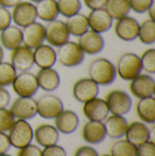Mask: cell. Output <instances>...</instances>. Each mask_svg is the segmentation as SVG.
Here are the masks:
<instances>
[{
	"label": "cell",
	"instance_id": "cell-44",
	"mask_svg": "<svg viewBox=\"0 0 155 156\" xmlns=\"http://www.w3.org/2000/svg\"><path fill=\"white\" fill-rule=\"evenodd\" d=\"M11 101V94L6 90V87L0 86V108H7Z\"/></svg>",
	"mask_w": 155,
	"mask_h": 156
},
{
	"label": "cell",
	"instance_id": "cell-24",
	"mask_svg": "<svg viewBox=\"0 0 155 156\" xmlns=\"http://www.w3.org/2000/svg\"><path fill=\"white\" fill-rule=\"evenodd\" d=\"M104 125H105V130H106V136L117 140V139H121L123 136H125L128 122L124 118V115L112 114L105 119Z\"/></svg>",
	"mask_w": 155,
	"mask_h": 156
},
{
	"label": "cell",
	"instance_id": "cell-8",
	"mask_svg": "<svg viewBox=\"0 0 155 156\" xmlns=\"http://www.w3.org/2000/svg\"><path fill=\"white\" fill-rule=\"evenodd\" d=\"M45 41L52 47H61L67 41H69L70 34L68 32V28L65 22L61 20H52L48 22L45 27Z\"/></svg>",
	"mask_w": 155,
	"mask_h": 156
},
{
	"label": "cell",
	"instance_id": "cell-23",
	"mask_svg": "<svg viewBox=\"0 0 155 156\" xmlns=\"http://www.w3.org/2000/svg\"><path fill=\"white\" fill-rule=\"evenodd\" d=\"M35 76H36L39 87H41L45 92L55 91L59 86V83H61L59 75L54 68L40 69Z\"/></svg>",
	"mask_w": 155,
	"mask_h": 156
},
{
	"label": "cell",
	"instance_id": "cell-19",
	"mask_svg": "<svg viewBox=\"0 0 155 156\" xmlns=\"http://www.w3.org/2000/svg\"><path fill=\"white\" fill-rule=\"evenodd\" d=\"M82 137L85 142L90 144H98L103 142L106 137V130L103 121H91L85 122L82 128Z\"/></svg>",
	"mask_w": 155,
	"mask_h": 156
},
{
	"label": "cell",
	"instance_id": "cell-14",
	"mask_svg": "<svg viewBox=\"0 0 155 156\" xmlns=\"http://www.w3.org/2000/svg\"><path fill=\"white\" fill-rule=\"evenodd\" d=\"M45 39V26L40 22H33L22 29V43L31 49H35L43 43Z\"/></svg>",
	"mask_w": 155,
	"mask_h": 156
},
{
	"label": "cell",
	"instance_id": "cell-31",
	"mask_svg": "<svg viewBox=\"0 0 155 156\" xmlns=\"http://www.w3.org/2000/svg\"><path fill=\"white\" fill-rule=\"evenodd\" d=\"M136 147L126 139H117L110 148L111 156H135Z\"/></svg>",
	"mask_w": 155,
	"mask_h": 156
},
{
	"label": "cell",
	"instance_id": "cell-10",
	"mask_svg": "<svg viewBox=\"0 0 155 156\" xmlns=\"http://www.w3.org/2000/svg\"><path fill=\"white\" fill-rule=\"evenodd\" d=\"M129 91L139 99L153 97L155 93V80L149 75H139L131 80Z\"/></svg>",
	"mask_w": 155,
	"mask_h": 156
},
{
	"label": "cell",
	"instance_id": "cell-25",
	"mask_svg": "<svg viewBox=\"0 0 155 156\" xmlns=\"http://www.w3.org/2000/svg\"><path fill=\"white\" fill-rule=\"evenodd\" d=\"M34 64L39 66L40 69L52 68L56 63V51L49 44H41L34 50Z\"/></svg>",
	"mask_w": 155,
	"mask_h": 156
},
{
	"label": "cell",
	"instance_id": "cell-17",
	"mask_svg": "<svg viewBox=\"0 0 155 156\" xmlns=\"http://www.w3.org/2000/svg\"><path fill=\"white\" fill-rule=\"evenodd\" d=\"M86 18H88V25L90 30L98 34L107 32L112 27V22H113V19L111 18V15L107 13L105 8L91 11Z\"/></svg>",
	"mask_w": 155,
	"mask_h": 156
},
{
	"label": "cell",
	"instance_id": "cell-35",
	"mask_svg": "<svg viewBox=\"0 0 155 156\" xmlns=\"http://www.w3.org/2000/svg\"><path fill=\"white\" fill-rule=\"evenodd\" d=\"M140 62L142 70H145L148 75L155 73V49L150 48L146 50L140 57Z\"/></svg>",
	"mask_w": 155,
	"mask_h": 156
},
{
	"label": "cell",
	"instance_id": "cell-36",
	"mask_svg": "<svg viewBox=\"0 0 155 156\" xmlns=\"http://www.w3.org/2000/svg\"><path fill=\"white\" fill-rule=\"evenodd\" d=\"M15 118L13 113L7 108H0V132L6 133L12 128Z\"/></svg>",
	"mask_w": 155,
	"mask_h": 156
},
{
	"label": "cell",
	"instance_id": "cell-21",
	"mask_svg": "<svg viewBox=\"0 0 155 156\" xmlns=\"http://www.w3.org/2000/svg\"><path fill=\"white\" fill-rule=\"evenodd\" d=\"M78 125L79 119L74 111L63 110L55 118V127L62 134H72L78 128Z\"/></svg>",
	"mask_w": 155,
	"mask_h": 156
},
{
	"label": "cell",
	"instance_id": "cell-7",
	"mask_svg": "<svg viewBox=\"0 0 155 156\" xmlns=\"http://www.w3.org/2000/svg\"><path fill=\"white\" fill-rule=\"evenodd\" d=\"M38 114L43 119H55L64 110L63 101L54 94H43L36 100Z\"/></svg>",
	"mask_w": 155,
	"mask_h": 156
},
{
	"label": "cell",
	"instance_id": "cell-40",
	"mask_svg": "<svg viewBox=\"0 0 155 156\" xmlns=\"http://www.w3.org/2000/svg\"><path fill=\"white\" fill-rule=\"evenodd\" d=\"M16 156H41V149L38 146L29 143L26 147L20 148Z\"/></svg>",
	"mask_w": 155,
	"mask_h": 156
},
{
	"label": "cell",
	"instance_id": "cell-46",
	"mask_svg": "<svg viewBox=\"0 0 155 156\" xmlns=\"http://www.w3.org/2000/svg\"><path fill=\"white\" fill-rule=\"evenodd\" d=\"M21 0H0V6L5 8H11L14 7L16 4H19Z\"/></svg>",
	"mask_w": 155,
	"mask_h": 156
},
{
	"label": "cell",
	"instance_id": "cell-4",
	"mask_svg": "<svg viewBox=\"0 0 155 156\" xmlns=\"http://www.w3.org/2000/svg\"><path fill=\"white\" fill-rule=\"evenodd\" d=\"M8 139L11 146L20 149L32 143L34 139V130L29 122H27V120L18 119L14 121L12 128L8 130Z\"/></svg>",
	"mask_w": 155,
	"mask_h": 156
},
{
	"label": "cell",
	"instance_id": "cell-18",
	"mask_svg": "<svg viewBox=\"0 0 155 156\" xmlns=\"http://www.w3.org/2000/svg\"><path fill=\"white\" fill-rule=\"evenodd\" d=\"M139 22L132 16H124L121 19L117 20L116 23V35L123 41H133L138 37L139 33Z\"/></svg>",
	"mask_w": 155,
	"mask_h": 156
},
{
	"label": "cell",
	"instance_id": "cell-6",
	"mask_svg": "<svg viewBox=\"0 0 155 156\" xmlns=\"http://www.w3.org/2000/svg\"><path fill=\"white\" fill-rule=\"evenodd\" d=\"M104 100L107 104L110 113L117 115L127 114L132 107V99L129 94L123 90H113L109 92Z\"/></svg>",
	"mask_w": 155,
	"mask_h": 156
},
{
	"label": "cell",
	"instance_id": "cell-1",
	"mask_svg": "<svg viewBox=\"0 0 155 156\" xmlns=\"http://www.w3.org/2000/svg\"><path fill=\"white\" fill-rule=\"evenodd\" d=\"M117 71L114 64L106 58H97L92 61L89 66V78L98 85H110L114 82Z\"/></svg>",
	"mask_w": 155,
	"mask_h": 156
},
{
	"label": "cell",
	"instance_id": "cell-32",
	"mask_svg": "<svg viewBox=\"0 0 155 156\" xmlns=\"http://www.w3.org/2000/svg\"><path fill=\"white\" fill-rule=\"evenodd\" d=\"M138 37L143 44H153L155 42V21L145 20L139 26Z\"/></svg>",
	"mask_w": 155,
	"mask_h": 156
},
{
	"label": "cell",
	"instance_id": "cell-2",
	"mask_svg": "<svg viewBox=\"0 0 155 156\" xmlns=\"http://www.w3.org/2000/svg\"><path fill=\"white\" fill-rule=\"evenodd\" d=\"M114 66L118 76L124 80H132L133 78L139 76L142 70L140 56L133 52L123 54L118 58Z\"/></svg>",
	"mask_w": 155,
	"mask_h": 156
},
{
	"label": "cell",
	"instance_id": "cell-15",
	"mask_svg": "<svg viewBox=\"0 0 155 156\" xmlns=\"http://www.w3.org/2000/svg\"><path fill=\"white\" fill-rule=\"evenodd\" d=\"M11 64L16 71H28L34 65V52L33 49L26 46H19L12 50Z\"/></svg>",
	"mask_w": 155,
	"mask_h": 156
},
{
	"label": "cell",
	"instance_id": "cell-27",
	"mask_svg": "<svg viewBox=\"0 0 155 156\" xmlns=\"http://www.w3.org/2000/svg\"><path fill=\"white\" fill-rule=\"evenodd\" d=\"M136 114L145 124L155 122V98L148 97L140 99L136 104Z\"/></svg>",
	"mask_w": 155,
	"mask_h": 156
},
{
	"label": "cell",
	"instance_id": "cell-3",
	"mask_svg": "<svg viewBox=\"0 0 155 156\" xmlns=\"http://www.w3.org/2000/svg\"><path fill=\"white\" fill-rule=\"evenodd\" d=\"M84 52L78 46V43L72 41H67L61 47H58L56 51L57 61L67 68H75L83 63L84 61Z\"/></svg>",
	"mask_w": 155,
	"mask_h": 156
},
{
	"label": "cell",
	"instance_id": "cell-28",
	"mask_svg": "<svg viewBox=\"0 0 155 156\" xmlns=\"http://www.w3.org/2000/svg\"><path fill=\"white\" fill-rule=\"evenodd\" d=\"M36 16L45 22L56 20L58 15V8L56 0H41L36 2Z\"/></svg>",
	"mask_w": 155,
	"mask_h": 156
},
{
	"label": "cell",
	"instance_id": "cell-41",
	"mask_svg": "<svg viewBox=\"0 0 155 156\" xmlns=\"http://www.w3.org/2000/svg\"><path fill=\"white\" fill-rule=\"evenodd\" d=\"M11 21H12V15L9 11H7V8L5 7L0 6V32L11 26Z\"/></svg>",
	"mask_w": 155,
	"mask_h": 156
},
{
	"label": "cell",
	"instance_id": "cell-45",
	"mask_svg": "<svg viewBox=\"0 0 155 156\" xmlns=\"http://www.w3.org/2000/svg\"><path fill=\"white\" fill-rule=\"evenodd\" d=\"M107 0H84L86 7L93 11V9H100V8H105Z\"/></svg>",
	"mask_w": 155,
	"mask_h": 156
},
{
	"label": "cell",
	"instance_id": "cell-22",
	"mask_svg": "<svg viewBox=\"0 0 155 156\" xmlns=\"http://www.w3.org/2000/svg\"><path fill=\"white\" fill-rule=\"evenodd\" d=\"M34 139L41 147H49L56 144L59 139V133L55 126L49 124H42L34 130Z\"/></svg>",
	"mask_w": 155,
	"mask_h": 156
},
{
	"label": "cell",
	"instance_id": "cell-16",
	"mask_svg": "<svg viewBox=\"0 0 155 156\" xmlns=\"http://www.w3.org/2000/svg\"><path fill=\"white\" fill-rule=\"evenodd\" d=\"M77 43L83 52L89 55H97L103 50L105 46L103 36L92 30H88L83 35H81Z\"/></svg>",
	"mask_w": 155,
	"mask_h": 156
},
{
	"label": "cell",
	"instance_id": "cell-29",
	"mask_svg": "<svg viewBox=\"0 0 155 156\" xmlns=\"http://www.w3.org/2000/svg\"><path fill=\"white\" fill-rule=\"evenodd\" d=\"M65 25H67L69 34L72 36H77V37H79L81 35H83L85 32L89 30L88 18H86V15L82 13H77L68 18V21L65 22Z\"/></svg>",
	"mask_w": 155,
	"mask_h": 156
},
{
	"label": "cell",
	"instance_id": "cell-49",
	"mask_svg": "<svg viewBox=\"0 0 155 156\" xmlns=\"http://www.w3.org/2000/svg\"><path fill=\"white\" fill-rule=\"evenodd\" d=\"M31 1H34V2H39V1H41V0H31Z\"/></svg>",
	"mask_w": 155,
	"mask_h": 156
},
{
	"label": "cell",
	"instance_id": "cell-39",
	"mask_svg": "<svg viewBox=\"0 0 155 156\" xmlns=\"http://www.w3.org/2000/svg\"><path fill=\"white\" fill-rule=\"evenodd\" d=\"M41 156H67V151L62 146L52 144L49 147H45L41 150Z\"/></svg>",
	"mask_w": 155,
	"mask_h": 156
},
{
	"label": "cell",
	"instance_id": "cell-33",
	"mask_svg": "<svg viewBox=\"0 0 155 156\" xmlns=\"http://www.w3.org/2000/svg\"><path fill=\"white\" fill-rule=\"evenodd\" d=\"M58 14H62L65 18H70L75 14L79 13L82 4L81 0H56Z\"/></svg>",
	"mask_w": 155,
	"mask_h": 156
},
{
	"label": "cell",
	"instance_id": "cell-37",
	"mask_svg": "<svg viewBox=\"0 0 155 156\" xmlns=\"http://www.w3.org/2000/svg\"><path fill=\"white\" fill-rule=\"evenodd\" d=\"M154 0H129V7L135 13H145L153 6Z\"/></svg>",
	"mask_w": 155,
	"mask_h": 156
},
{
	"label": "cell",
	"instance_id": "cell-11",
	"mask_svg": "<svg viewBox=\"0 0 155 156\" xmlns=\"http://www.w3.org/2000/svg\"><path fill=\"white\" fill-rule=\"evenodd\" d=\"M11 112L15 119L29 120L38 114L36 100L33 97H19L13 101L11 106Z\"/></svg>",
	"mask_w": 155,
	"mask_h": 156
},
{
	"label": "cell",
	"instance_id": "cell-48",
	"mask_svg": "<svg viewBox=\"0 0 155 156\" xmlns=\"http://www.w3.org/2000/svg\"><path fill=\"white\" fill-rule=\"evenodd\" d=\"M0 156H12V155H9V154H7V153H5V154H1Z\"/></svg>",
	"mask_w": 155,
	"mask_h": 156
},
{
	"label": "cell",
	"instance_id": "cell-43",
	"mask_svg": "<svg viewBox=\"0 0 155 156\" xmlns=\"http://www.w3.org/2000/svg\"><path fill=\"white\" fill-rule=\"evenodd\" d=\"M11 147L12 146H11L9 139H8V134L4 133V132H0V155L7 153Z\"/></svg>",
	"mask_w": 155,
	"mask_h": 156
},
{
	"label": "cell",
	"instance_id": "cell-50",
	"mask_svg": "<svg viewBox=\"0 0 155 156\" xmlns=\"http://www.w3.org/2000/svg\"><path fill=\"white\" fill-rule=\"evenodd\" d=\"M103 156H111L110 154H106V155H103Z\"/></svg>",
	"mask_w": 155,
	"mask_h": 156
},
{
	"label": "cell",
	"instance_id": "cell-47",
	"mask_svg": "<svg viewBox=\"0 0 155 156\" xmlns=\"http://www.w3.org/2000/svg\"><path fill=\"white\" fill-rule=\"evenodd\" d=\"M2 58H4V49L0 46V62H2Z\"/></svg>",
	"mask_w": 155,
	"mask_h": 156
},
{
	"label": "cell",
	"instance_id": "cell-12",
	"mask_svg": "<svg viewBox=\"0 0 155 156\" xmlns=\"http://www.w3.org/2000/svg\"><path fill=\"white\" fill-rule=\"evenodd\" d=\"M83 113L84 117L91 121H104L109 117V107L106 101L102 98H92L83 103Z\"/></svg>",
	"mask_w": 155,
	"mask_h": 156
},
{
	"label": "cell",
	"instance_id": "cell-5",
	"mask_svg": "<svg viewBox=\"0 0 155 156\" xmlns=\"http://www.w3.org/2000/svg\"><path fill=\"white\" fill-rule=\"evenodd\" d=\"M11 85L15 94L19 97H33L39 90L36 76L28 71H22L16 75Z\"/></svg>",
	"mask_w": 155,
	"mask_h": 156
},
{
	"label": "cell",
	"instance_id": "cell-13",
	"mask_svg": "<svg viewBox=\"0 0 155 156\" xmlns=\"http://www.w3.org/2000/svg\"><path fill=\"white\" fill-rule=\"evenodd\" d=\"M99 93V85L90 78H81L72 86V94L79 103H85L92 98H96Z\"/></svg>",
	"mask_w": 155,
	"mask_h": 156
},
{
	"label": "cell",
	"instance_id": "cell-9",
	"mask_svg": "<svg viewBox=\"0 0 155 156\" xmlns=\"http://www.w3.org/2000/svg\"><path fill=\"white\" fill-rule=\"evenodd\" d=\"M12 21L18 27H26L35 22L36 20V8L34 4L29 1H20L13 7L12 12Z\"/></svg>",
	"mask_w": 155,
	"mask_h": 156
},
{
	"label": "cell",
	"instance_id": "cell-26",
	"mask_svg": "<svg viewBox=\"0 0 155 156\" xmlns=\"http://www.w3.org/2000/svg\"><path fill=\"white\" fill-rule=\"evenodd\" d=\"M1 46L8 50H14L22 44V30L18 26H8L0 34Z\"/></svg>",
	"mask_w": 155,
	"mask_h": 156
},
{
	"label": "cell",
	"instance_id": "cell-30",
	"mask_svg": "<svg viewBox=\"0 0 155 156\" xmlns=\"http://www.w3.org/2000/svg\"><path fill=\"white\" fill-rule=\"evenodd\" d=\"M105 9L111 15V18L114 20H119L128 15L131 7L129 0H107Z\"/></svg>",
	"mask_w": 155,
	"mask_h": 156
},
{
	"label": "cell",
	"instance_id": "cell-20",
	"mask_svg": "<svg viewBox=\"0 0 155 156\" xmlns=\"http://www.w3.org/2000/svg\"><path fill=\"white\" fill-rule=\"evenodd\" d=\"M125 136H126L127 141L138 147L141 143H145L146 141L150 140V129L148 128V126L142 121L141 122L133 121L127 126Z\"/></svg>",
	"mask_w": 155,
	"mask_h": 156
},
{
	"label": "cell",
	"instance_id": "cell-42",
	"mask_svg": "<svg viewBox=\"0 0 155 156\" xmlns=\"http://www.w3.org/2000/svg\"><path fill=\"white\" fill-rule=\"evenodd\" d=\"M74 156H99V154L97 153V150L90 146H82L77 148Z\"/></svg>",
	"mask_w": 155,
	"mask_h": 156
},
{
	"label": "cell",
	"instance_id": "cell-34",
	"mask_svg": "<svg viewBox=\"0 0 155 156\" xmlns=\"http://www.w3.org/2000/svg\"><path fill=\"white\" fill-rule=\"evenodd\" d=\"M16 70L8 62H0V86L7 87L13 83L16 76Z\"/></svg>",
	"mask_w": 155,
	"mask_h": 156
},
{
	"label": "cell",
	"instance_id": "cell-38",
	"mask_svg": "<svg viewBox=\"0 0 155 156\" xmlns=\"http://www.w3.org/2000/svg\"><path fill=\"white\" fill-rule=\"evenodd\" d=\"M135 156H155V144L153 141H146L136 147Z\"/></svg>",
	"mask_w": 155,
	"mask_h": 156
}]
</instances>
